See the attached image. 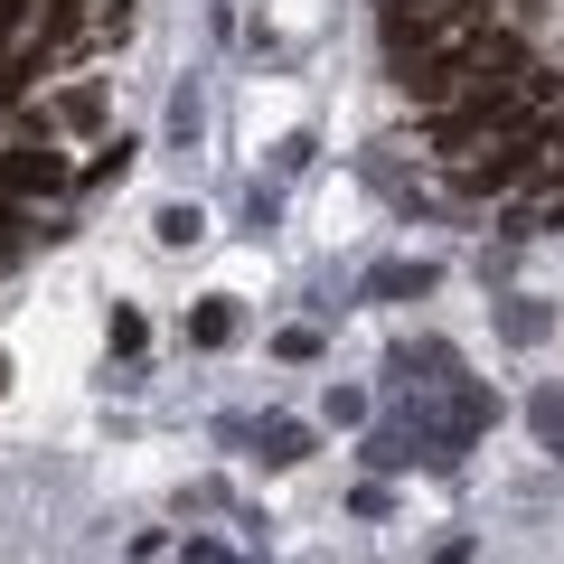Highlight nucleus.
<instances>
[{
    "label": "nucleus",
    "mask_w": 564,
    "mask_h": 564,
    "mask_svg": "<svg viewBox=\"0 0 564 564\" xmlns=\"http://www.w3.org/2000/svg\"><path fill=\"white\" fill-rule=\"evenodd\" d=\"M433 263H377V273H367V292H377V302H423V292H433Z\"/></svg>",
    "instance_id": "7ed1b4c3"
},
{
    "label": "nucleus",
    "mask_w": 564,
    "mask_h": 564,
    "mask_svg": "<svg viewBox=\"0 0 564 564\" xmlns=\"http://www.w3.org/2000/svg\"><path fill=\"white\" fill-rule=\"evenodd\" d=\"M20 254V198H10V188H0V263Z\"/></svg>",
    "instance_id": "f8f14e48"
},
{
    "label": "nucleus",
    "mask_w": 564,
    "mask_h": 564,
    "mask_svg": "<svg viewBox=\"0 0 564 564\" xmlns=\"http://www.w3.org/2000/svg\"><path fill=\"white\" fill-rule=\"evenodd\" d=\"M226 443H254L263 470H292L311 462V423H226Z\"/></svg>",
    "instance_id": "f03ea898"
},
{
    "label": "nucleus",
    "mask_w": 564,
    "mask_h": 564,
    "mask_svg": "<svg viewBox=\"0 0 564 564\" xmlns=\"http://www.w3.org/2000/svg\"><path fill=\"white\" fill-rule=\"evenodd\" d=\"M367 462L395 470V462H414V443H404V433H367Z\"/></svg>",
    "instance_id": "1a4fd4ad"
},
{
    "label": "nucleus",
    "mask_w": 564,
    "mask_h": 564,
    "mask_svg": "<svg viewBox=\"0 0 564 564\" xmlns=\"http://www.w3.org/2000/svg\"><path fill=\"white\" fill-rule=\"evenodd\" d=\"M236 302H198V311H188V339H198V348H226V339H236Z\"/></svg>",
    "instance_id": "20e7f679"
},
{
    "label": "nucleus",
    "mask_w": 564,
    "mask_h": 564,
    "mask_svg": "<svg viewBox=\"0 0 564 564\" xmlns=\"http://www.w3.org/2000/svg\"><path fill=\"white\" fill-rule=\"evenodd\" d=\"M151 226H161V245H198V236H207V217H198V207H188V198H180V207H161V217H151Z\"/></svg>",
    "instance_id": "0eeeda50"
},
{
    "label": "nucleus",
    "mask_w": 564,
    "mask_h": 564,
    "mask_svg": "<svg viewBox=\"0 0 564 564\" xmlns=\"http://www.w3.org/2000/svg\"><path fill=\"white\" fill-rule=\"evenodd\" d=\"M499 329H508L518 348H536L545 329H555V311H545V302H508V311H499Z\"/></svg>",
    "instance_id": "39448f33"
},
{
    "label": "nucleus",
    "mask_w": 564,
    "mask_h": 564,
    "mask_svg": "<svg viewBox=\"0 0 564 564\" xmlns=\"http://www.w3.org/2000/svg\"><path fill=\"white\" fill-rule=\"evenodd\" d=\"M545 161H564V113H555V122H545Z\"/></svg>",
    "instance_id": "ddd939ff"
},
{
    "label": "nucleus",
    "mask_w": 564,
    "mask_h": 564,
    "mask_svg": "<svg viewBox=\"0 0 564 564\" xmlns=\"http://www.w3.org/2000/svg\"><path fill=\"white\" fill-rule=\"evenodd\" d=\"M0 386H10V358H0Z\"/></svg>",
    "instance_id": "4468645a"
},
{
    "label": "nucleus",
    "mask_w": 564,
    "mask_h": 564,
    "mask_svg": "<svg viewBox=\"0 0 564 564\" xmlns=\"http://www.w3.org/2000/svg\"><path fill=\"white\" fill-rule=\"evenodd\" d=\"M122 170H132V141H104V161H95V170H85V180H95V188H104V180H122Z\"/></svg>",
    "instance_id": "9b49d317"
},
{
    "label": "nucleus",
    "mask_w": 564,
    "mask_h": 564,
    "mask_svg": "<svg viewBox=\"0 0 564 564\" xmlns=\"http://www.w3.org/2000/svg\"><path fill=\"white\" fill-rule=\"evenodd\" d=\"M95 39H132V0H104V10H95Z\"/></svg>",
    "instance_id": "9d476101"
},
{
    "label": "nucleus",
    "mask_w": 564,
    "mask_h": 564,
    "mask_svg": "<svg viewBox=\"0 0 564 564\" xmlns=\"http://www.w3.org/2000/svg\"><path fill=\"white\" fill-rule=\"evenodd\" d=\"M0 188H10V198H57V188H66V161L47 151V132L29 141V151H10V161H0Z\"/></svg>",
    "instance_id": "f257e3e1"
},
{
    "label": "nucleus",
    "mask_w": 564,
    "mask_h": 564,
    "mask_svg": "<svg viewBox=\"0 0 564 564\" xmlns=\"http://www.w3.org/2000/svg\"><path fill=\"white\" fill-rule=\"evenodd\" d=\"M57 122H66V132H95V122H104V95H95V85H76V95H57Z\"/></svg>",
    "instance_id": "423d86ee"
},
{
    "label": "nucleus",
    "mask_w": 564,
    "mask_h": 564,
    "mask_svg": "<svg viewBox=\"0 0 564 564\" xmlns=\"http://www.w3.org/2000/svg\"><path fill=\"white\" fill-rule=\"evenodd\" d=\"M527 414H536V433H545V443H555V452H564V395H555V386H545V395H536V404H527Z\"/></svg>",
    "instance_id": "6e6552de"
}]
</instances>
